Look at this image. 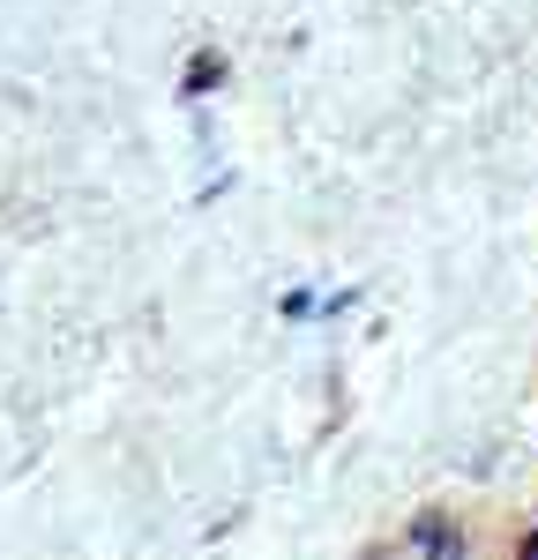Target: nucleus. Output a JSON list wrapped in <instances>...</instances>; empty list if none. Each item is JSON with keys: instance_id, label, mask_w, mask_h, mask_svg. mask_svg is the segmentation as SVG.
Instances as JSON below:
<instances>
[{"instance_id": "nucleus-1", "label": "nucleus", "mask_w": 538, "mask_h": 560, "mask_svg": "<svg viewBox=\"0 0 538 560\" xmlns=\"http://www.w3.org/2000/svg\"><path fill=\"white\" fill-rule=\"evenodd\" d=\"M411 546H419L426 560H464V553H471L464 523L448 516V509H419V516H411Z\"/></svg>"}, {"instance_id": "nucleus-2", "label": "nucleus", "mask_w": 538, "mask_h": 560, "mask_svg": "<svg viewBox=\"0 0 538 560\" xmlns=\"http://www.w3.org/2000/svg\"><path fill=\"white\" fill-rule=\"evenodd\" d=\"M224 83H232V52H224V45H202V52L187 60V75H179V97H187V105H202V97L224 90Z\"/></svg>"}, {"instance_id": "nucleus-3", "label": "nucleus", "mask_w": 538, "mask_h": 560, "mask_svg": "<svg viewBox=\"0 0 538 560\" xmlns=\"http://www.w3.org/2000/svg\"><path fill=\"white\" fill-rule=\"evenodd\" d=\"M314 306H321L314 292H284V300H277V314H284V322H307Z\"/></svg>"}, {"instance_id": "nucleus-4", "label": "nucleus", "mask_w": 538, "mask_h": 560, "mask_svg": "<svg viewBox=\"0 0 538 560\" xmlns=\"http://www.w3.org/2000/svg\"><path fill=\"white\" fill-rule=\"evenodd\" d=\"M516 560H538V530H524V538H516Z\"/></svg>"}, {"instance_id": "nucleus-5", "label": "nucleus", "mask_w": 538, "mask_h": 560, "mask_svg": "<svg viewBox=\"0 0 538 560\" xmlns=\"http://www.w3.org/2000/svg\"><path fill=\"white\" fill-rule=\"evenodd\" d=\"M531 523H538V516H531Z\"/></svg>"}]
</instances>
